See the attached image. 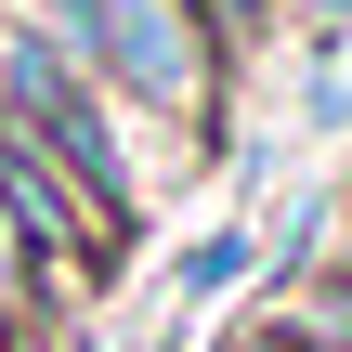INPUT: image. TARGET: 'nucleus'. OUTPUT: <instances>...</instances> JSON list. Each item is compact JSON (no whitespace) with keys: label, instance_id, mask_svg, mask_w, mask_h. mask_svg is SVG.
Segmentation results:
<instances>
[{"label":"nucleus","instance_id":"obj_1","mask_svg":"<svg viewBox=\"0 0 352 352\" xmlns=\"http://www.w3.org/2000/svg\"><path fill=\"white\" fill-rule=\"evenodd\" d=\"M91 78H104L131 118L209 144V131H222V78H235V52L196 26V0H91Z\"/></svg>","mask_w":352,"mask_h":352},{"label":"nucleus","instance_id":"obj_2","mask_svg":"<svg viewBox=\"0 0 352 352\" xmlns=\"http://www.w3.org/2000/svg\"><path fill=\"white\" fill-rule=\"evenodd\" d=\"M287 327H314L327 352H352V261H327V274H300V300H287Z\"/></svg>","mask_w":352,"mask_h":352},{"label":"nucleus","instance_id":"obj_3","mask_svg":"<svg viewBox=\"0 0 352 352\" xmlns=\"http://www.w3.org/2000/svg\"><path fill=\"white\" fill-rule=\"evenodd\" d=\"M196 26H209V39H222V52H248V39H261V26H274V0H196Z\"/></svg>","mask_w":352,"mask_h":352},{"label":"nucleus","instance_id":"obj_4","mask_svg":"<svg viewBox=\"0 0 352 352\" xmlns=\"http://www.w3.org/2000/svg\"><path fill=\"white\" fill-rule=\"evenodd\" d=\"M248 261H261V248H248V222H235V235L196 248V287H248Z\"/></svg>","mask_w":352,"mask_h":352},{"label":"nucleus","instance_id":"obj_5","mask_svg":"<svg viewBox=\"0 0 352 352\" xmlns=\"http://www.w3.org/2000/svg\"><path fill=\"white\" fill-rule=\"evenodd\" d=\"M0 300H13V314H39V274H26V235H13V209H0Z\"/></svg>","mask_w":352,"mask_h":352},{"label":"nucleus","instance_id":"obj_6","mask_svg":"<svg viewBox=\"0 0 352 352\" xmlns=\"http://www.w3.org/2000/svg\"><path fill=\"white\" fill-rule=\"evenodd\" d=\"M235 352H327L314 327H287V314H261V327H235Z\"/></svg>","mask_w":352,"mask_h":352},{"label":"nucleus","instance_id":"obj_7","mask_svg":"<svg viewBox=\"0 0 352 352\" xmlns=\"http://www.w3.org/2000/svg\"><path fill=\"white\" fill-rule=\"evenodd\" d=\"M0 352H26V314H13V300H0Z\"/></svg>","mask_w":352,"mask_h":352}]
</instances>
